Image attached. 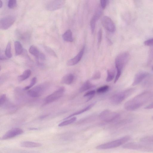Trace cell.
I'll use <instances>...</instances> for the list:
<instances>
[{
  "mask_svg": "<svg viewBox=\"0 0 153 153\" xmlns=\"http://www.w3.org/2000/svg\"><path fill=\"white\" fill-rule=\"evenodd\" d=\"M136 142H129L124 144L122 148L127 149L145 152H153V144Z\"/></svg>",
  "mask_w": 153,
  "mask_h": 153,
  "instance_id": "obj_3",
  "label": "cell"
},
{
  "mask_svg": "<svg viewBox=\"0 0 153 153\" xmlns=\"http://www.w3.org/2000/svg\"><path fill=\"white\" fill-rule=\"evenodd\" d=\"M101 23L103 27L108 31L113 32L115 30V26L113 21L107 16L103 17L101 19Z\"/></svg>",
  "mask_w": 153,
  "mask_h": 153,
  "instance_id": "obj_11",
  "label": "cell"
},
{
  "mask_svg": "<svg viewBox=\"0 0 153 153\" xmlns=\"http://www.w3.org/2000/svg\"><path fill=\"white\" fill-rule=\"evenodd\" d=\"M108 1L107 0H101L100 1L101 8L104 9H105L108 4Z\"/></svg>",
  "mask_w": 153,
  "mask_h": 153,
  "instance_id": "obj_37",
  "label": "cell"
},
{
  "mask_svg": "<svg viewBox=\"0 0 153 153\" xmlns=\"http://www.w3.org/2000/svg\"><path fill=\"white\" fill-rule=\"evenodd\" d=\"M46 51L50 54L53 56L55 57H57V55L55 52L50 48L47 46L44 47Z\"/></svg>",
  "mask_w": 153,
  "mask_h": 153,
  "instance_id": "obj_32",
  "label": "cell"
},
{
  "mask_svg": "<svg viewBox=\"0 0 153 153\" xmlns=\"http://www.w3.org/2000/svg\"><path fill=\"white\" fill-rule=\"evenodd\" d=\"M76 118L75 117H71L70 119L65 120L61 123L58 125V126L59 127H62L74 123L76 121Z\"/></svg>",
  "mask_w": 153,
  "mask_h": 153,
  "instance_id": "obj_25",
  "label": "cell"
},
{
  "mask_svg": "<svg viewBox=\"0 0 153 153\" xmlns=\"http://www.w3.org/2000/svg\"><path fill=\"white\" fill-rule=\"evenodd\" d=\"M102 34V30L101 29H100L98 33V43L99 45H100L101 43Z\"/></svg>",
  "mask_w": 153,
  "mask_h": 153,
  "instance_id": "obj_36",
  "label": "cell"
},
{
  "mask_svg": "<svg viewBox=\"0 0 153 153\" xmlns=\"http://www.w3.org/2000/svg\"><path fill=\"white\" fill-rule=\"evenodd\" d=\"M152 120H153V117H152Z\"/></svg>",
  "mask_w": 153,
  "mask_h": 153,
  "instance_id": "obj_40",
  "label": "cell"
},
{
  "mask_svg": "<svg viewBox=\"0 0 153 153\" xmlns=\"http://www.w3.org/2000/svg\"><path fill=\"white\" fill-rule=\"evenodd\" d=\"M148 73L142 72H139L136 74L135 76L133 86L137 85L142 82L144 79L147 78L149 75Z\"/></svg>",
  "mask_w": 153,
  "mask_h": 153,
  "instance_id": "obj_15",
  "label": "cell"
},
{
  "mask_svg": "<svg viewBox=\"0 0 153 153\" xmlns=\"http://www.w3.org/2000/svg\"><path fill=\"white\" fill-rule=\"evenodd\" d=\"M65 90L64 87H61L56 91L47 96L45 99L44 104L50 103L60 99L64 94Z\"/></svg>",
  "mask_w": 153,
  "mask_h": 153,
  "instance_id": "obj_7",
  "label": "cell"
},
{
  "mask_svg": "<svg viewBox=\"0 0 153 153\" xmlns=\"http://www.w3.org/2000/svg\"><path fill=\"white\" fill-rule=\"evenodd\" d=\"M153 95L152 93L150 92H143L136 96L125 103L124 107L127 110L130 111L136 110L150 100Z\"/></svg>",
  "mask_w": 153,
  "mask_h": 153,
  "instance_id": "obj_1",
  "label": "cell"
},
{
  "mask_svg": "<svg viewBox=\"0 0 153 153\" xmlns=\"http://www.w3.org/2000/svg\"><path fill=\"white\" fill-rule=\"evenodd\" d=\"M16 20L15 16L10 15L3 17L0 20V29L7 30L14 23Z\"/></svg>",
  "mask_w": 153,
  "mask_h": 153,
  "instance_id": "obj_8",
  "label": "cell"
},
{
  "mask_svg": "<svg viewBox=\"0 0 153 153\" xmlns=\"http://www.w3.org/2000/svg\"><path fill=\"white\" fill-rule=\"evenodd\" d=\"M74 79V76L72 74H67L63 76L61 81L63 84L66 85H70L73 83Z\"/></svg>",
  "mask_w": 153,
  "mask_h": 153,
  "instance_id": "obj_17",
  "label": "cell"
},
{
  "mask_svg": "<svg viewBox=\"0 0 153 153\" xmlns=\"http://www.w3.org/2000/svg\"><path fill=\"white\" fill-rule=\"evenodd\" d=\"M135 90V88H130L116 94L111 97L110 102L115 105L119 104L127 97L133 94Z\"/></svg>",
  "mask_w": 153,
  "mask_h": 153,
  "instance_id": "obj_5",
  "label": "cell"
},
{
  "mask_svg": "<svg viewBox=\"0 0 153 153\" xmlns=\"http://www.w3.org/2000/svg\"><path fill=\"white\" fill-rule=\"evenodd\" d=\"M109 89V87L105 85L97 89L96 92L99 94H102L107 92Z\"/></svg>",
  "mask_w": 153,
  "mask_h": 153,
  "instance_id": "obj_28",
  "label": "cell"
},
{
  "mask_svg": "<svg viewBox=\"0 0 153 153\" xmlns=\"http://www.w3.org/2000/svg\"><path fill=\"white\" fill-rule=\"evenodd\" d=\"M46 85L43 84L38 85L28 91L27 94L32 98H37L40 96L45 91Z\"/></svg>",
  "mask_w": 153,
  "mask_h": 153,
  "instance_id": "obj_10",
  "label": "cell"
},
{
  "mask_svg": "<svg viewBox=\"0 0 153 153\" xmlns=\"http://www.w3.org/2000/svg\"><path fill=\"white\" fill-rule=\"evenodd\" d=\"M30 53L34 55L37 59L40 58L41 56L42 53L40 52L38 48L36 46H30L29 49Z\"/></svg>",
  "mask_w": 153,
  "mask_h": 153,
  "instance_id": "obj_21",
  "label": "cell"
},
{
  "mask_svg": "<svg viewBox=\"0 0 153 153\" xmlns=\"http://www.w3.org/2000/svg\"><path fill=\"white\" fill-rule=\"evenodd\" d=\"M6 99V95L2 94L0 97V106L1 107L5 103Z\"/></svg>",
  "mask_w": 153,
  "mask_h": 153,
  "instance_id": "obj_34",
  "label": "cell"
},
{
  "mask_svg": "<svg viewBox=\"0 0 153 153\" xmlns=\"http://www.w3.org/2000/svg\"><path fill=\"white\" fill-rule=\"evenodd\" d=\"M94 87V85L89 81H87L82 85L79 89L80 92L82 93L91 89Z\"/></svg>",
  "mask_w": 153,
  "mask_h": 153,
  "instance_id": "obj_20",
  "label": "cell"
},
{
  "mask_svg": "<svg viewBox=\"0 0 153 153\" xmlns=\"http://www.w3.org/2000/svg\"><path fill=\"white\" fill-rule=\"evenodd\" d=\"M102 13L101 9L100 8H99L97 10L90 21V26H91V32L93 34L94 33L95 31L97 21L101 17Z\"/></svg>",
  "mask_w": 153,
  "mask_h": 153,
  "instance_id": "obj_14",
  "label": "cell"
},
{
  "mask_svg": "<svg viewBox=\"0 0 153 153\" xmlns=\"http://www.w3.org/2000/svg\"><path fill=\"white\" fill-rule=\"evenodd\" d=\"M62 38L65 41L68 42H72L73 41L72 33L70 30H67L63 34Z\"/></svg>",
  "mask_w": 153,
  "mask_h": 153,
  "instance_id": "obj_19",
  "label": "cell"
},
{
  "mask_svg": "<svg viewBox=\"0 0 153 153\" xmlns=\"http://www.w3.org/2000/svg\"><path fill=\"white\" fill-rule=\"evenodd\" d=\"M65 3L63 0H54L48 2L46 5V9L48 11H53L62 8Z\"/></svg>",
  "mask_w": 153,
  "mask_h": 153,
  "instance_id": "obj_9",
  "label": "cell"
},
{
  "mask_svg": "<svg viewBox=\"0 0 153 153\" xmlns=\"http://www.w3.org/2000/svg\"><path fill=\"white\" fill-rule=\"evenodd\" d=\"M21 146L26 148H38L42 146L41 143L30 141H25L22 142L20 144Z\"/></svg>",
  "mask_w": 153,
  "mask_h": 153,
  "instance_id": "obj_16",
  "label": "cell"
},
{
  "mask_svg": "<svg viewBox=\"0 0 153 153\" xmlns=\"http://www.w3.org/2000/svg\"><path fill=\"white\" fill-rule=\"evenodd\" d=\"M130 136H125L116 140L99 145L96 147V148L102 150L116 148L126 143L130 140Z\"/></svg>",
  "mask_w": 153,
  "mask_h": 153,
  "instance_id": "obj_4",
  "label": "cell"
},
{
  "mask_svg": "<svg viewBox=\"0 0 153 153\" xmlns=\"http://www.w3.org/2000/svg\"><path fill=\"white\" fill-rule=\"evenodd\" d=\"M37 82V78L36 77H34L31 81L30 85L27 87H25L24 89L25 90H28L36 84Z\"/></svg>",
  "mask_w": 153,
  "mask_h": 153,
  "instance_id": "obj_30",
  "label": "cell"
},
{
  "mask_svg": "<svg viewBox=\"0 0 153 153\" xmlns=\"http://www.w3.org/2000/svg\"><path fill=\"white\" fill-rule=\"evenodd\" d=\"M140 141L142 142L153 144V135L143 137L140 139Z\"/></svg>",
  "mask_w": 153,
  "mask_h": 153,
  "instance_id": "obj_27",
  "label": "cell"
},
{
  "mask_svg": "<svg viewBox=\"0 0 153 153\" xmlns=\"http://www.w3.org/2000/svg\"><path fill=\"white\" fill-rule=\"evenodd\" d=\"M17 4L16 0H9L8 2V6L9 9H12L16 7Z\"/></svg>",
  "mask_w": 153,
  "mask_h": 153,
  "instance_id": "obj_31",
  "label": "cell"
},
{
  "mask_svg": "<svg viewBox=\"0 0 153 153\" xmlns=\"http://www.w3.org/2000/svg\"><path fill=\"white\" fill-rule=\"evenodd\" d=\"M96 92L94 90H90L85 93L84 95V97H88V100L87 101H88L91 100L95 95Z\"/></svg>",
  "mask_w": 153,
  "mask_h": 153,
  "instance_id": "obj_29",
  "label": "cell"
},
{
  "mask_svg": "<svg viewBox=\"0 0 153 153\" xmlns=\"http://www.w3.org/2000/svg\"><path fill=\"white\" fill-rule=\"evenodd\" d=\"M95 103H93L90 104V105H89L84 109H83L81 110L77 111V112H75L71 115H69L68 117L65 118V119H64V120H67L68 119H70V118L74 116L79 115L82 113H84L86 112V111L89 110L91 109L92 107H93L95 105Z\"/></svg>",
  "mask_w": 153,
  "mask_h": 153,
  "instance_id": "obj_18",
  "label": "cell"
},
{
  "mask_svg": "<svg viewBox=\"0 0 153 153\" xmlns=\"http://www.w3.org/2000/svg\"><path fill=\"white\" fill-rule=\"evenodd\" d=\"M23 133L24 131L22 129L18 128H14L7 132L2 139L3 140H8L21 135Z\"/></svg>",
  "mask_w": 153,
  "mask_h": 153,
  "instance_id": "obj_12",
  "label": "cell"
},
{
  "mask_svg": "<svg viewBox=\"0 0 153 153\" xmlns=\"http://www.w3.org/2000/svg\"><path fill=\"white\" fill-rule=\"evenodd\" d=\"M144 44L147 46H153V38L145 41Z\"/></svg>",
  "mask_w": 153,
  "mask_h": 153,
  "instance_id": "obj_35",
  "label": "cell"
},
{
  "mask_svg": "<svg viewBox=\"0 0 153 153\" xmlns=\"http://www.w3.org/2000/svg\"><path fill=\"white\" fill-rule=\"evenodd\" d=\"M15 46L16 55L21 54L23 52V48L21 44L19 41H16L15 42Z\"/></svg>",
  "mask_w": 153,
  "mask_h": 153,
  "instance_id": "obj_23",
  "label": "cell"
},
{
  "mask_svg": "<svg viewBox=\"0 0 153 153\" xmlns=\"http://www.w3.org/2000/svg\"><path fill=\"white\" fill-rule=\"evenodd\" d=\"M145 109H153V102L149 104L145 107Z\"/></svg>",
  "mask_w": 153,
  "mask_h": 153,
  "instance_id": "obj_38",
  "label": "cell"
},
{
  "mask_svg": "<svg viewBox=\"0 0 153 153\" xmlns=\"http://www.w3.org/2000/svg\"><path fill=\"white\" fill-rule=\"evenodd\" d=\"M85 47H83L79 53L74 58L69 60L67 62L68 66H73L78 64L81 60L84 53Z\"/></svg>",
  "mask_w": 153,
  "mask_h": 153,
  "instance_id": "obj_13",
  "label": "cell"
},
{
  "mask_svg": "<svg viewBox=\"0 0 153 153\" xmlns=\"http://www.w3.org/2000/svg\"><path fill=\"white\" fill-rule=\"evenodd\" d=\"M6 57L7 58H10L12 57L11 52V44L10 42L7 45L5 51Z\"/></svg>",
  "mask_w": 153,
  "mask_h": 153,
  "instance_id": "obj_26",
  "label": "cell"
},
{
  "mask_svg": "<svg viewBox=\"0 0 153 153\" xmlns=\"http://www.w3.org/2000/svg\"><path fill=\"white\" fill-rule=\"evenodd\" d=\"M119 113L109 110L103 111L99 115L100 119L107 123L113 122L119 119Z\"/></svg>",
  "mask_w": 153,
  "mask_h": 153,
  "instance_id": "obj_6",
  "label": "cell"
},
{
  "mask_svg": "<svg viewBox=\"0 0 153 153\" xmlns=\"http://www.w3.org/2000/svg\"><path fill=\"white\" fill-rule=\"evenodd\" d=\"M152 70H153V67H152Z\"/></svg>",
  "mask_w": 153,
  "mask_h": 153,
  "instance_id": "obj_41",
  "label": "cell"
},
{
  "mask_svg": "<svg viewBox=\"0 0 153 153\" xmlns=\"http://www.w3.org/2000/svg\"><path fill=\"white\" fill-rule=\"evenodd\" d=\"M3 2L1 1H0V8H1L3 6Z\"/></svg>",
  "mask_w": 153,
  "mask_h": 153,
  "instance_id": "obj_39",
  "label": "cell"
},
{
  "mask_svg": "<svg viewBox=\"0 0 153 153\" xmlns=\"http://www.w3.org/2000/svg\"><path fill=\"white\" fill-rule=\"evenodd\" d=\"M107 76L106 81L107 82H109L112 81L114 78L115 76V71L114 69H111L107 70Z\"/></svg>",
  "mask_w": 153,
  "mask_h": 153,
  "instance_id": "obj_24",
  "label": "cell"
},
{
  "mask_svg": "<svg viewBox=\"0 0 153 153\" xmlns=\"http://www.w3.org/2000/svg\"><path fill=\"white\" fill-rule=\"evenodd\" d=\"M31 74V71L30 69H27L23 73L18 76V80L20 81H23L28 79Z\"/></svg>",
  "mask_w": 153,
  "mask_h": 153,
  "instance_id": "obj_22",
  "label": "cell"
},
{
  "mask_svg": "<svg viewBox=\"0 0 153 153\" xmlns=\"http://www.w3.org/2000/svg\"><path fill=\"white\" fill-rule=\"evenodd\" d=\"M101 73L99 72H96L93 75L92 79L94 80L99 79L101 78Z\"/></svg>",
  "mask_w": 153,
  "mask_h": 153,
  "instance_id": "obj_33",
  "label": "cell"
},
{
  "mask_svg": "<svg viewBox=\"0 0 153 153\" xmlns=\"http://www.w3.org/2000/svg\"><path fill=\"white\" fill-rule=\"evenodd\" d=\"M129 54L127 52L121 53L118 55L115 60V65L117 70V74L114 81L116 83L121 74L123 68L129 61Z\"/></svg>",
  "mask_w": 153,
  "mask_h": 153,
  "instance_id": "obj_2",
  "label": "cell"
}]
</instances>
